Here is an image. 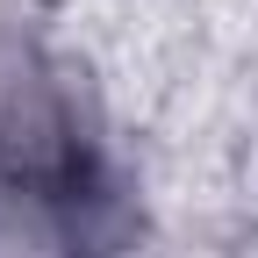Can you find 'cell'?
Returning <instances> with one entry per match:
<instances>
[{
  "instance_id": "obj_1",
  "label": "cell",
  "mask_w": 258,
  "mask_h": 258,
  "mask_svg": "<svg viewBox=\"0 0 258 258\" xmlns=\"http://www.w3.org/2000/svg\"><path fill=\"white\" fill-rule=\"evenodd\" d=\"M86 179L93 158L64 72L29 29H0V194L15 208H72Z\"/></svg>"
}]
</instances>
